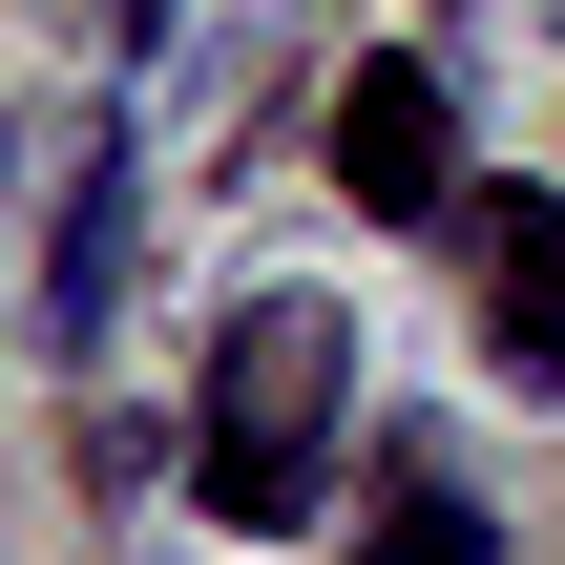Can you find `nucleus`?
I'll return each mask as SVG.
<instances>
[{
  "label": "nucleus",
  "instance_id": "1",
  "mask_svg": "<svg viewBox=\"0 0 565 565\" xmlns=\"http://www.w3.org/2000/svg\"><path fill=\"white\" fill-rule=\"evenodd\" d=\"M335 377H356L335 294H252V315L210 335V440H189L210 524H294V503H315V440H335Z\"/></svg>",
  "mask_w": 565,
  "mask_h": 565
},
{
  "label": "nucleus",
  "instance_id": "2",
  "mask_svg": "<svg viewBox=\"0 0 565 565\" xmlns=\"http://www.w3.org/2000/svg\"><path fill=\"white\" fill-rule=\"evenodd\" d=\"M126 231H147V168H126V126H84V147H63V210H42V356H105Z\"/></svg>",
  "mask_w": 565,
  "mask_h": 565
},
{
  "label": "nucleus",
  "instance_id": "3",
  "mask_svg": "<svg viewBox=\"0 0 565 565\" xmlns=\"http://www.w3.org/2000/svg\"><path fill=\"white\" fill-rule=\"evenodd\" d=\"M335 189H356V210H440V189H461V105H440L419 42H377V63L335 84Z\"/></svg>",
  "mask_w": 565,
  "mask_h": 565
},
{
  "label": "nucleus",
  "instance_id": "4",
  "mask_svg": "<svg viewBox=\"0 0 565 565\" xmlns=\"http://www.w3.org/2000/svg\"><path fill=\"white\" fill-rule=\"evenodd\" d=\"M482 335H503V377H565V189H503V231H482Z\"/></svg>",
  "mask_w": 565,
  "mask_h": 565
},
{
  "label": "nucleus",
  "instance_id": "5",
  "mask_svg": "<svg viewBox=\"0 0 565 565\" xmlns=\"http://www.w3.org/2000/svg\"><path fill=\"white\" fill-rule=\"evenodd\" d=\"M356 565H482V503H461V482L398 440V461H377V524H356Z\"/></svg>",
  "mask_w": 565,
  "mask_h": 565
},
{
  "label": "nucleus",
  "instance_id": "6",
  "mask_svg": "<svg viewBox=\"0 0 565 565\" xmlns=\"http://www.w3.org/2000/svg\"><path fill=\"white\" fill-rule=\"evenodd\" d=\"M126 21H168V0H126Z\"/></svg>",
  "mask_w": 565,
  "mask_h": 565
}]
</instances>
